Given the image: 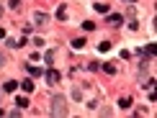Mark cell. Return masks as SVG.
I'll return each instance as SVG.
<instances>
[{
  "label": "cell",
  "mask_w": 157,
  "mask_h": 118,
  "mask_svg": "<svg viewBox=\"0 0 157 118\" xmlns=\"http://www.w3.org/2000/svg\"><path fill=\"white\" fill-rule=\"evenodd\" d=\"M57 18H59V21H64V18H67V10L59 8V10H57Z\"/></svg>",
  "instance_id": "cell-16"
},
{
  "label": "cell",
  "mask_w": 157,
  "mask_h": 118,
  "mask_svg": "<svg viewBox=\"0 0 157 118\" xmlns=\"http://www.w3.org/2000/svg\"><path fill=\"white\" fill-rule=\"evenodd\" d=\"M21 87L26 90V93H31V90H34V87H36V85H34V82H31V80H23V85H21Z\"/></svg>",
  "instance_id": "cell-7"
},
{
  "label": "cell",
  "mask_w": 157,
  "mask_h": 118,
  "mask_svg": "<svg viewBox=\"0 0 157 118\" xmlns=\"http://www.w3.org/2000/svg\"><path fill=\"white\" fill-rule=\"evenodd\" d=\"M82 28H85V31H93V28H95V23H93V21H85V23H82Z\"/></svg>",
  "instance_id": "cell-14"
},
{
  "label": "cell",
  "mask_w": 157,
  "mask_h": 118,
  "mask_svg": "<svg viewBox=\"0 0 157 118\" xmlns=\"http://www.w3.org/2000/svg\"><path fill=\"white\" fill-rule=\"evenodd\" d=\"M47 21H49L47 13H41V10H36V13H34V23H36V26H44Z\"/></svg>",
  "instance_id": "cell-3"
},
{
  "label": "cell",
  "mask_w": 157,
  "mask_h": 118,
  "mask_svg": "<svg viewBox=\"0 0 157 118\" xmlns=\"http://www.w3.org/2000/svg\"><path fill=\"white\" fill-rule=\"evenodd\" d=\"M98 49H101V51H108V49H111V41H101V44H98Z\"/></svg>",
  "instance_id": "cell-13"
},
{
  "label": "cell",
  "mask_w": 157,
  "mask_h": 118,
  "mask_svg": "<svg viewBox=\"0 0 157 118\" xmlns=\"http://www.w3.org/2000/svg\"><path fill=\"white\" fill-rule=\"evenodd\" d=\"M52 116H57V118L67 116V100H64V95H54L52 98Z\"/></svg>",
  "instance_id": "cell-1"
},
{
  "label": "cell",
  "mask_w": 157,
  "mask_h": 118,
  "mask_svg": "<svg viewBox=\"0 0 157 118\" xmlns=\"http://www.w3.org/2000/svg\"><path fill=\"white\" fill-rule=\"evenodd\" d=\"M41 75H44V80H47L49 85H57V82H59V72H57V69H47V72H41Z\"/></svg>",
  "instance_id": "cell-2"
},
{
  "label": "cell",
  "mask_w": 157,
  "mask_h": 118,
  "mask_svg": "<svg viewBox=\"0 0 157 118\" xmlns=\"http://www.w3.org/2000/svg\"><path fill=\"white\" fill-rule=\"evenodd\" d=\"M44 62H47V64L54 62V51H47V54H44Z\"/></svg>",
  "instance_id": "cell-11"
},
{
  "label": "cell",
  "mask_w": 157,
  "mask_h": 118,
  "mask_svg": "<svg viewBox=\"0 0 157 118\" xmlns=\"http://www.w3.org/2000/svg\"><path fill=\"white\" fill-rule=\"evenodd\" d=\"M72 46H75V49H82V46H85V39H75Z\"/></svg>",
  "instance_id": "cell-12"
},
{
  "label": "cell",
  "mask_w": 157,
  "mask_h": 118,
  "mask_svg": "<svg viewBox=\"0 0 157 118\" xmlns=\"http://www.w3.org/2000/svg\"><path fill=\"white\" fill-rule=\"evenodd\" d=\"M0 16H3V5H0Z\"/></svg>",
  "instance_id": "cell-20"
},
{
  "label": "cell",
  "mask_w": 157,
  "mask_h": 118,
  "mask_svg": "<svg viewBox=\"0 0 157 118\" xmlns=\"http://www.w3.org/2000/svg\"><path fill=\"white\" fill-rule=\"evenodd\" d=\"M0 39H5V31H3V28H0Z\"/></svg>",
  "instance_id": "cell-18"
},
{
  "label": "cell",
  "mask_w": 157,
  "mask_h": 118,
  "mask_svg": "<svg viewBox=\"0 0 157 118\" xmlns=\"http://www.w3.org/2000/svg\"><path fill=\"white\" fill-rule=\"evenodd\" d=\"M16 87H18V82H5V93H13Z\"/></svg>",
  "instance_id": "cell-10"
},
{
  "label": "cell",
  "mask_w": 157,
  "mask_h": 118,
  "mask_svg": "<svg viewBox=\"0 0 157 118\" xmlns=\"http://www.w3.org/2000/svg\"><path fill=\"white\" fill-rule=\"evenodd\" d=\"M119 105H121V108H129V105H132V98H121Z\"/></svg>",
  "instance_id": "cell-9"
},
{
  "label": "cell",
  "mask_w": 157,
  "mask_h": 118,
  "mask_svg": "<svg viewBox=\"0 0 157 118\" xmlns=\"http://www.w3.org/2000/svg\"><path fill=\"white\" fill-rule=\"evenodd\" d=\"M3 64H5V59H3V54H0V67H3Z\"/></svg>",
  "instance_id": "cell-17"
},
{
  "label": "cell",
  "mask_w": 157,
  "mask_h": 118,
  "mask_svg": "<svg viewBox=\"0 0 157 118\" xmlns=\"http://www.w3.org/2000/svg\"><path fill=\"white\" fill-rule=\"evenodd\" d=\"M108 23H111V26H121V23H124V18H121V16H111V18H108Z\"/></svg>",
  "instance_id": "cell-6"
},
{
  "label": "cell",
  "mask_w": 157,
  "mask_h": 118,
  "mask_svg": "<svg viewBox=\"0 0 157 118\" xmlns=\"http://www.w3.org/2000/svg\"><path fill=\"white\" fill-rule=\"evenodd\" d=\"M41 72H44V69H39V67H34V64H29V75H31V77H39Z\"/></svg>",
  "instance_id": "cell-5"
},
{
  "label": "cell",
  "mask_w": 157,
  "mask_h": 118,
  "mask_svg": "<svg viewBox=\"0 0 157 118\" xmlns=\"http://www.w3.org/2000/svg\"><path fill=\"white\" fill-rule=\"evenodd\" d=\"M70 95H72V100H77V103L82 100V90L80 87H72V93H70Z\"/></svg>",
  "instance_id": "cell-4"
},
{
  "label": "cell",
  "mask_w": 157,
  "mask_h": 118,
  "mask_svg": "<svg viewBox=\"0 0 157 118\" xmlns=\"http://www.w3.org/2000/svg\"><path fill=\"white\" fill-rule=\"evenodd\" d=\"M16 105H21V108H26V105H31V103H29V98H18V100H16Z\"/></svg>",
  "instance_id": "cell-8"
},
{
  "label": "cell",
  "mask_w": 157,
  "mask_h": 118,
  "mask_svg": "<svg viewBox=\"0 0 157 118\" xmlns=\"http://www.w3.org/2000/svg\"><path fill=\"white\" fill-rule=\"evenodd\" d=\"M124 3H136V0H124Z\"/></svg>",
  "instance_id": "cell-19"
},
{
  "label": "cell",
  "mask_w": 157,
  "mask_h": 118,
  "mask_svg": "<svg viewBox=\"0 0 157 118\" xmlns=\"http://www.w3.org/2000/svg\"><path fill=\"white\" fill-rule=\"evenodd\" d=\"M95 10H98V13H106V10H108V5H103V3H95Z\"/></svg>",
  "instance_id": "cell-15"
}]
</instances>
